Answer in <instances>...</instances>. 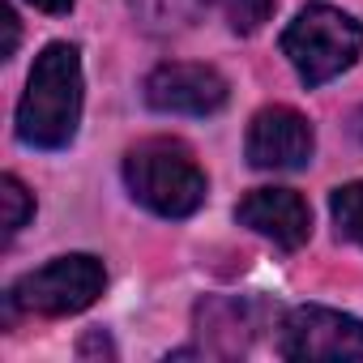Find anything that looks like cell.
I'll use <instances>...</instances> for the list:
<instances>
[{
    "label": "cell",
    "instance_id": "cell-7",
    "mask_svg": "<svg viewBox=\"0 0 363 363\" xmlns=\"http://www.w3.org/2000/svg\"><path fill=\"white\" fill-rule=\"evenodd\" d=\"M244 150L257 171H299L316 150V133L295 107H265L252 116Z\"/></svg>",
    "mask_w": 363,
    "mask_h": 363
},
{
    "label": "cell",
    "instance_id": "cell-8",
    "mask_svg": "<svg viewBox=\"0 0 363 363\" xmlns=\"http://www.w3.org/2000/svg\"><path fill=\"white\" fill-rule=\"evenodd\" d=\"M235 218H240L248 231L274 240V244L286 248V252L303 248L308 235H312V210H308V201H303L299 193H291V189H257V193H248V197L235 206Z\"/></svg>",
    "mask_w": 363,
    "mask_h": 363
},
{
    "label": "cell",
    "instance_id": "cell-14",
    "mask_svg": "<svg viewBox=\"0 0 363 363\" xmlns=\"http://www.w3.org/2000/svg\"><path fill=\"white\" fill-rule=\"evenodd\" d=\"M26 5H35V9H43V13H69L77 0H26Z\"/></svg>",
    "mask_w": 363,
    "mask_h": 363
},
{
    "label": "cell",
    "instance_id": "cell-1",
    "mask_svg": "<svg viewBox=\"0 0 363 363\" xmlns=\"http://www.w3.org/2000/svg\"><path fill=\"white\" fill-rule=\"evenodd\" d=\"M82 124V52L48 43L35 56L26 94L18 103V137L35 150H65Z\"/></svg>",
    "mask_w": 363,
    "mask_h": 363
},
{
    "label": "cell",
    "instance_id": "cell-9",
    "mask_svg": "<svg viewBox=\"0 0 363 363\" xmlns=\"http://www.w3.org/2000/svg\"><path fill=\"white\" fill-rule=\"evenodd\" d=\"M133 9H137V18H141L145 30L171 35V30H184V26L197 22L201 0H133Z\"/></svg>",
    "mask_w": 363,
    "mask_h": 363
},
{
    "label": "cell",
    "instance_id": "cell-13",
    "mask_svg": "<svg viewBox=\"0 0 363 363\" xmlns=\"http://www.w3.org/2000/svg\"><path fill=\"white\" fill-rule=\"evenodd\" d=\"M0 26H5V60L18 52V39H22V30H18V13L5 5V9H0Z\"/></svg>",
    "mask_w": 363,
    "mask_h": 363
},
{
    "label": "cell",
    "instance_id": "cell-10",
    "mask_svg": "<svg viewBox=\"0 0 363 363\" xmlns=\"http://www.w3.org/2000/svg\"><path fill=\"white\" fill-rule=\"evenodd\" d=\"M329 210H333L337 235H346L350 244L363 248V179H354V184H342V189L333 193Z\"/></svg>",
    "mask_w": 363,
    "mask_h": 363
},
{
    "label": "cell",
    "instance_id": "cell-6",
    "mask_svg": "<svg viewBox=\"0 0 363 363\" xmlns=\"http://www.w3.org/2000/svg\"><path fill=\"white\" fill-rule=\"evenodd\" d=\"M145 103L162 116H214L227 103V82L210 65H158L145 77Z\"/></svg>",
    "mask_w": 363,
    "mask_h": 363
},
{
    "label": "cell",
    "instance_id": "cell-11",
    "mask_svg": "<svg viewBox=\"0 0 363 363\" xmlns=\"http://www.w3.org/2000/svg\"><path fill=\"white\" fill-rule=\"evenodd\" d=\"M0 206H5V240H13L35 218V197L26 193V184H22L18 175L0 179Z\"/></svg>",
    "mask_w": 363,
    "mask_h": 363
},
{
    "label": "cell",
    "instance_id": "cell-12",
    "mask_svg": "<svg viewBox=\"0 0 363 363\" xmlns=\"http://www.w3.org/2000/svg\"><path fill=\"white\" fill-rule=\"evenodd\" d=\"M218 5L235 35H257L274 13V0H218Z\"/></svg>",
    "mask_w": 363,
    "mask_h": 363
},
{
    "label": "cell",
    "instance_id": "cell-2",
    "mask_svg": "<svg viewBox=\"0 0 363 363\" xmlns=\"http://www.w3.org/2000/svg\"><path fill=\"white\" fill-rule=\"evenodd\" d=\"M124 184L137 206L158 218H189L206 206V171L197 158L167 137H150L124 154Z\"/></svg>",
    "mask_w": 363,
    "mask_h": 363
},
{
    "label": "cell",
    "instance_id": "cell-4",
    "mask_svg": "<svg viewBox=\"0 0 363 363\" xmlns=\"http://www.w3.org/2000/svg\"><path fill=\"white\" fill-rule=\"evenodd\" d=\"M107 286V269L99 257L90 252H69L48 261L43 269H30L26 278H18V286L9 291V316L13 312H39V316H73L86 312Z\"/></svg>",
    "mask_w": 363,
    "mask_h": 363
},
{
    "label": "cell",
    "instance_id": "cell-3",
    "mask_svg": "<svg viewBox=\"0 0 363 363\" xmlns=\"http://www.w3.org/2000/svg\"><path fill=\"white\" fill-rule=\"evenodd\" d=\"M282 56L308 90L325 86L363 56V26L333 5H308L282 30Z\"/></svg>",
    "mask_w": 363,
    "mask_h": 363
},
{
    "label": "cell",
    "instance_id": "cell-5",
    "mask_svg": "<svg viewBox=\"0 0 363 363\" xmlns=\"http://www.w3.org/2000/svg\"><path fill=\"white\" fill-rule=\"evenodd\" d=\"M278 350H282V359H299V363L363 359V320L346 316V312H333V308H316V303L295 308L282 320Z\"/></svg>",
    "mask_w": 363,
    "mask_h": 363
}]
</instances>
